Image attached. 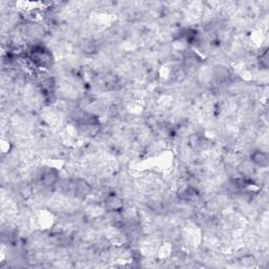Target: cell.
Wrapping results in <instances>:
<instances>
[{"instance_id":"7a4b0ae2","label":"cell","mask_w":269,"mask_h":269,"mask_svg":"<svg viewBox=\"0 0 269 269\" xmlns=\"http://www.w3.org/2000/svg\"><path fill=\"white\" fill-rule=\"evenodd\" d=\"M39 181L44 187H53L59 181V172L56 169H43L39 175Z\"/></svg>"},{"instance_id":"277c9868","label":"cell","mask_w":269,"mask_h":269,"mask_svg":"<svg viewBox=\"0 0 269 269\" xmlns=\"http://www.w3.org/2000/svg\"><path fill=\"white\" fill-rule=\"evenodd\" d=\"M250 160L254 165L260 166V168H267L269 164L268 153L263 150L253 151L250 155Z\"/></svg>"},{"instance_id":"3957f363","label":"cell","mask_w":269,"mask_h":269,"mask_svg":"<svg viewBox=\"0 0 269 269\" xmlns=\"http://www.w3.org/2000/svg\"><path fill=\"white\" fill-rule=\"evenodd\" d=\"M104 205L112 212H120L124 208L123 199L117 193H110L104 199Z\"/></svg>"},{"instance_id":"6da1fadb","label":"cell","mask_w":269,"mask_h":269,"mask_svg":"<svg viewBox=\"0 0 269 269\" xmlns=\"http://www.w3.org/2000/svg\"><path fill=\"white\" fill-rule=\"evenodd\" d=\"M29 60L32 65L39 69H48L53 66V56L50 50L43 45L36 44L34 45L29 54Z\"/></svg>"}]
</instances>
